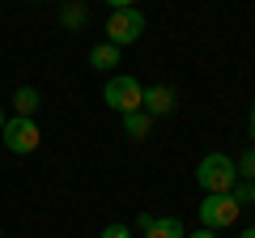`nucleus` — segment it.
Wrapping results in <instances>:
<instances>
[{"label":"nucleus","instance_id":"obj_1","mask_svg":"<svg viewBox=\"0 0 255 238\" xmlns=\"http://www.w3.org/2000/svg\"><path fill=\"white\" fill-rule=\"evenodd\" d=\"M196 183L204 187V196H213V192H230V187L238 183V166H234V157H226V153H204L200 166H196Z\"/></svg>","mask_w":255,"mask_h":238},{"label":"nucleus","instance_id":"obj_2","mask_svg":"<svg viewBox=\"0 0 255 238\" xmlns=\"http://www.w3.org/2000/svg\"><path fill=\"white\" fill-rule=\"evenodd\" d=\"M102 102H107L111 111H119V115H128V111H145L140 102H145V85L136 81V77L128 73H115L107 85H102Z\"/></svg>","mask_w":255,"mask_h":238},{"label":"nucleus","instance_id":"obj_3","mask_svg":"<svg viewBox=\"0 0 255 238\" xmlns=\"http://www.w3.org/2000/svg\"><path fill=\"white\" fill-rule=\"evenodd\" d=\"M0 140L9 145V153L30 157L38 145H43V128H38L34 119H26V115H13V119H4V132H0Z\"/></svg>","mask_w":255,"mask_h":238},{"label":"nucleus","instance_id":"obj_4","mask_svg":"<svg viewBox=\"0 0 255 238\" xmlns=\"http://www.w3.org/2000/svg\"><path fill=\"white\" fill-rule=\"evenodd\" d=\"M238 213H243V204H238L230 192H213V196H204V200H200V226L217 234V230H230V226H234Z\"/></svg>","mask_w":255,"mask_h":238},{"label":"nucleus","instance_id":"obj_5","mask_svg":"<svg viewBox=\"0 0 255 238\" xmlns=\"http://www.w3.org/2000/svg\"><path fill=\"white\" fill-rule=\"evenodd\" d=\"M145 34V13L140 9H111L107 13V43L128 47Z\"/></svg>","mask_w":255,"mask_h":238},{"label":"nucleus","instance_id":"obj_6","mask_svg":"<svg viewBox=\"0 0 255 238\" xmlns=\"http://www.w3.org/2000/svg\"><path fill=\"white\" fill-rule=\"evenodd\" d=\"M140 226H145V238H187L179 217H149V213H140Z\"/></svg>","mask_w":255,"mask_h":238},{"label":"nucleus","instance_id":"obj_7","mask_svg":"<svg viewBox=\"0 0 255 238\" xmlns=\"http://www.w3.org/2000/svg\"><path fill=\"white\" fill-rule=\"evenodd\" d=\"M174 102H179V98H174L170 85H149V90H145V102H140V107H145L149 115H170Z\"/></svg>","mask_w":255,"mask_h":238},{"label":"nucleus","instance_id":"obj_8","mask_svg":"<svg viewBox=\"0 0 255 238\" xmlns=\"http://www.w3.org/2000/svg\"><path fill=\"white\" fill-rule=\"evenodd\" d=\"M149 128H153V115H149V111H128V115H124V132L132 140H145Z\"/></svg>","mask_w":255,"mask_h":238},{"label":"nucleus","instance_id":"obj_9","mask_svg":"<svg viewBox=\"0 0 255 238\" xmlns=\"http://www.w3.org/2000/svg\"><path fill=\"white\" fill-rule=\"evenodd\" d=\"M13 107H17V115H26V119H34V111L43 107V94H38L34 85H21V90L13 94Z\"/></svg>","mask_w":255,"mask_h":238},{"label":"nucleus","instance_id":"obj_10","mask_svg":"<svg viewBox=\"0 0 255 238\" xmlns=\"http://www.w3.org/2000/svg\"><path fill=\"white\" fill-rule=\"evenodd\" d=\"M90 68H102V73L119 68V47H115V43H98V47L90 51Z\"/></svg>","mask_w":255,"mask_h":238},{"label":"nucleus","instance_id":"obj_11","mask_svg":"<svg viewBox=\"0 0 255 238\" xmlns=\"http://www.w3.org/2000/svg\"><path fill=\"white\" fill-rule=\"evenodd\" d=\"M60 21H64L68 30H81V26H85V4H64Z\"/></svg>","mask_w":255,"mask_h":238},{"label":"nucleus","instance_id":"obj_12","mask_svg":"<svg viewBox=\"0 0 255 238\" xmlns=\"http://www.w3.org/2000/svg\"><path fill=\"white\" fill-rule=\"evenodd\" d=\"M234 166H238V179H247V183H251V179H255V149H247Z\"/></svg>","mask_w":255,"mask_h":238},{"label":"nucleus","instance_id":"obj_13","mask_svg":"<svg viewBox=\"0 0 255 238\" xmlns=\"http://www.w3.org/2000/svg\"><path fill=\"white\" fill-rule=\"evenodd\" d=\"M98 238H132V230H128L124 221H115V226H107V230H102Z\"/></svg>","mask_w":255,"mask_h":238},{"label":"nucleus","instance_id":"obj_14","mask_svg":"<svg viewBox=\"0 0 255 238\" xmlns=\"http://www.w3.org/2000/svg\"><path fill=\"white\" fill-rule=\"evenodd\" d=\"M111 9H136V0H107Z\"/></svg>","mask_w":255,"mask_h":238},{"label":"nucleus","instance_id":"obj_15","mask_svg":"<svg viewBox=\"0 0 255 238\" xmlns=\"http://www.w3.org/2000/svg\"><path fill=\"white\" fill-rule=\"evenodd\" d=\"M247 128H251V140H255V102H251V115H247Z\"/></svg>","mask_w":255,"mask_h":238},{"label":"nucleus","instance_id":"obj_16","mask_svg":"<svg viewBox=\"0 0 255 238\" xmlns=\"http://www.w3.org/2000/svg\"><path fill=\"white\" fill-rule=\"evenodd\" d=\"M247 204H255V179L247 183Z\"/></svg>","mask_w":255,"mask_h":238},{"label":"nucleus","instance_id":"obj_17","mask_svg":"<svg viewBox=\"0 0 255 238\" xmlns=\"http://www.w3.org/2000/svg\"><path fill=\"white\" fill-rule=\"evenodd\" d=\"M187 238H213V230H204V226H200L196 234H187Z\"/></svg>","mask_w":255,"mask_h":238},{"label":"nucleus","instance_id":"obj_18","mask_svg":"<svg viewBox=\"0 0 255 238\" xmlns=\"http://www.w3.org/2000/svg\"><path fill=\"white\" fill-rule=\"evenodd\" d=\"M238 238H255V226H247V230H243V234H238Z\"/></svg>","mask_w":255,"mask_h":238},{"label":"nucleus","instance_id":"obj_19","mask_svg":"<svg viewBox=\"0 0 255 238\" xmlns=\"http://www.w3.org/2000/svg\"><path fill=\"white\" fill-rule=\"evenodd\" d=\"M0 132H4V111H0Z\"/></svg>","mask_w":255,"mask_h":238},{"label":"nucleus","instance_id":"obj_20","mask_svg":"<svg viewBox=\"0 0 255 238\" xmlns=\"http://www.w3.org/2000/svg\"><path fill=\"white\" fill-rule=\"evenodd\" d=\"M0 238H4V230H0Z\"/></svg>","mask_w":255,"mask_h":238}]
</instances>
